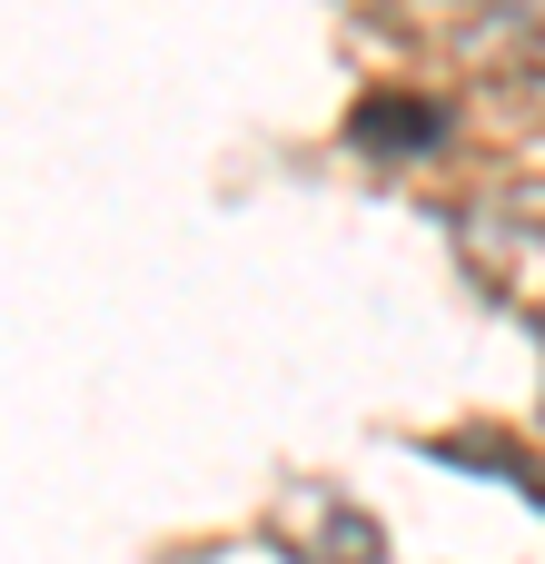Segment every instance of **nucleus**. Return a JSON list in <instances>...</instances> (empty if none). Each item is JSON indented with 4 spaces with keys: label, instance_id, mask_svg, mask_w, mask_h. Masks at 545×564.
<instances>
[{
    "label": "nucleus",
    "instance_id": "nucleus-1",
    "mask_svg": "<svg viewBox=\"0 0 545 564\" xmlns=\"http://www.w3.org/2000/svg\"><path fill=\"white\" fill-rule=\"evenodd\" d=\"M348 139H357V149H427V139H437V109H407V99H367Z\"/></svg>",
    "mask_w": 545,
    "mask_h": 564
}]
</instances>
